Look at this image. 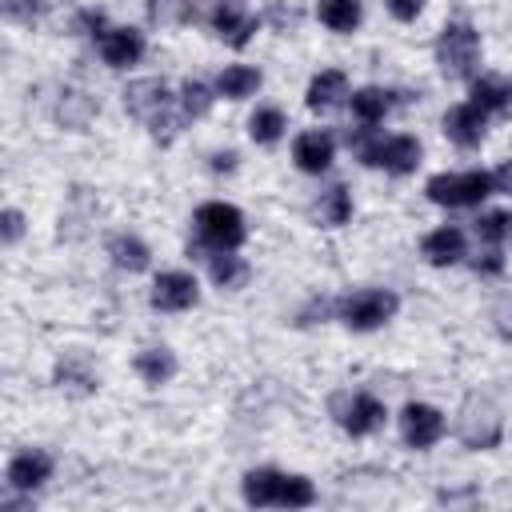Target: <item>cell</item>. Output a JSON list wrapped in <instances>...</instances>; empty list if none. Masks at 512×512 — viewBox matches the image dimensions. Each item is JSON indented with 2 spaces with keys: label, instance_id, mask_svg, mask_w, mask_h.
<instances>
[{
  "label": "cell",
  "instance_id": "1",
  "mask_svg": "<svg viewBox=\"0 0 512 512\" xmlns=\"http://www.w3.org/2000/svg\"><path fill=\"white\" fill-rule=\"evenodd\" d=\"M124 108L148 124V132L156 140H172L180 132V124L188 120L184 112H172V96L164 80H136L124 88Z\"/></svg>",
  "mask_w": 512,
  "mask_h": 512
},
{
  "label": "cell",
  "instance_id": "2",
  "mask_svg": "<svg viewBox=\"0 0 512 512\" xmlns=\"http://www.w3.org/2000/svg\"><path fill=\"white\" fill-rule=\"evenodd\" d=\"M244 500L248 504H284V508H308L316 500V488L304 476H284L272 468H256L244 476Z\"/></svg>",
  "mask_w": 512,
  "mask_h": 512
},
{
  "label": "cell",
  "instance_id": "3",
  "mask_svg": "<svg viewBox=\"0 0 512 512\" xmlns=\"http://www.w3.org/2000/svg\"><path fill=\"white\" fill-rule=\"evenodd\" d=\"M352 148L360 152L364 164L384 168V172H396V176H404V172H412L420 164V144L412 136H388V140H380V136L364 132V136L352 140Z\"/></svg>",
  "mask_w": 512,
  "mask_h": 512
},
{
  "label": "cell",
  "instance_id": "4",
  "mask_svg": "<svg viewBox=\"0 0 512 512\" xmlns=\"http://www.w3.org/2000/svg\"><path fill=\"white\" fill-rule=\"evenodd\" d=\"M476 60H480V36H476V28L472 24H448L440 32V40H436V64H440V72L448 80H464V76H472Z\"/></svg>",
  "mask_w": 512,
  "mask_h": 512
},
{
  "label": "cell",
  "instance_id": "5",
  "mask_svg": "<svg viewBox=\"0 0 512 512\" xmlns=\"http://www.w3.org/2000/svg\"><path fill=\"white\" fill-rule=\"evenodd\" d=\"M196 232H200V244H208L216 252H232L244 244V216H240V208L212 200V204L196 208Z\"/></svg>",
  "mask_w": 512,
  "mask_h": 512
},
{
  "label": "cell",
  "instance_id": "6",
  "mask_svg": "<svg viewBox=\"0 0 512 512\" xmlns=\"http://www.w3.org/2000/svg\"><path fill=\"white\" fill-rule=\"evenodd\" d=\"M396 308H400V300H396V292H388V288H360V292H352V296H344V300L336 304L340 320H344L348 328H356V332L380 328L384 320L396 316Z\"/></svg>",
  "mask_w": 512,
  "mask_h": 512
},
{
  "label": "cell",
  "instance_id": "7",
  "mask_svg": "<svg viewBox=\"0 0 512 512\" xmlns=\"http://www.w3.org/2000/svg\"><path fill=\"white\" fill-rule=\"evenodd\" d=\"M456 436L468 448H496L500 436H504L500 408L492 400H484V396H468L464 408H460V420H456Z\"/></svg>",
  "mask_w": 512,
  "mask_h": 512
},
{
  "label": "cell",
  "instance_id": "8",
  "mask_svg": "<svg viewBox=\"0 0 512 512\" xmlns=\"http://www.w3.org/2000/svg\"><path fill=\"white\" fill-rule=\"evenodd\" d=\"M496 188V180L488 172H440L428 180V200L432 204H448V208H464V204H480L488 192Z\"/></svg>",
  "mask_w": 512,
  "mask_h": 512
},
{
  "label": "cell",
  "instance_id": "9",
  "mask_svg": "<svg viewBox=\"0 0 512 512\" xmlns=\"http://www.w3.org/2000/svg\"><path fill=\"white\" fill-rule=\"evenodd\" d=\"M196 300H200V288L188 272H164L152 284V308H160V312H184Z\"/></svg>",
  "mask_w": 512,
  "mask_h": 512
},
{
  "label": "cell",
  "instance_id": "10",
  "mask_svg": "<svg viewBox=\"0 0 512 512\" xmlns=\"http://www.w3.org/2000/svg\"><path fill=\"white\" fill-rule=\"evenodd\" d=\"M400 432L412 448H432L444 436V416L432 404H408L400 412Z\"/></svg>",
  "mask_w": 512,
  "mask_h": 512
},
{
  "label": "cell",
  "instance_id": "11",
  "mask_svg": "<svg viewBox=\"0 0 512 512\" xmlns=\"http://www.w3.org/2000/svg\"><path fill=\"white\" fill-rule=\"evenodd\" d=\"M336 420H340L344 432H352V436H368V432H376V428L384 424V404H380L376 396L360 392V396H352L348 404L336 400Z\"/></svg>",
  "mask_w": 512,
  "mask_h": 512
},
{
  "label": "cell",
  "instance_id": "12",
  "mask_svg": "<svg viewBox=\"0 0 512 512\" xmlns=\"http://www.w3.org/2000/svg\"><path fill=\"white\" fill-rule=\"evenodd\" d=\"M484 124H488V112L476 108L472 100H468V104H456V108L444 116V132H448V140L460 144V148H476V144L484 140Z\"/></svg>",
  "mask_w": 512,
  "mask_h": 512
},
{
  "label": "cell",
  "instance_id": "13",
  "mask_svg": "<svg viewBox=\"0 0 512 512\" xmlns=\"http://www.w3.org/2000/svg\"><path fill=\"white\" fill-rule=\"evenodd\" d=\"M100 56L108 68H128L144 56V36L132 32V28H112L100 36Z\"/></svg>",
  "mask_w": 512,
  "mask_h": 512
},
{
  "label": "cell",
  "instance_id": "14",
  "mask_svg": "<svg viewBox=\"0 0 512 512\" xmlns=\"http://www.w3.org/2000/svg\"><path fill=\"white\" fill-rule=\"evenodd\" d=\"M48 476H52V456H48V452H20V456H12V464H8V484H12L16 492L40 488Z\"/></svg>",
  "mask_w": 512,
  "mask_h": 512
},
{
  "label": "cell",
  "instance_id": "15",
  "mask_svg": "<svg viewBox=\"0 0 512 512\" xmlns=\"http://www.w3.org/2000/svg\"><path fill=\"white\" fill-rule=\"evenodd\" d=\"M292 160L300 172H324L332 164V136L328 132H300L292 144Z\"/></svg>",
  "mask_w": 512,
  "mask_h": 512
},
{
  "label": "cell",
  "instance_id": "16",
  "mask_svg": "<svg viewBox=\"0 0 512 512\" xmlns=\"http://www.w3.org/2000/svg\"><path fill=\"white\" fill-rule=\"evenodd\" d=\"M344 96H348V80H344V72H336V68L320 72V76L308 84V108H312V112H328V108H336Z\"/></svg>",
  "mask_w": 512,
  "mask_h": 512
},
{
  "label": "cell",
  "instance_id": "17",
  "mask_svg": "<svg viewBox=\"0 0 512 512\" xmlns=\"http://www.w3.org/2000/svg\"><path fill=\"white\" fill-rule=\"evenodd\" d=\"M212 28H216V36L228 40L232 48H244L248 36L256 32V20L244 16V12H236V8H216V12H212Z\"/></svg>",
  "mask_w": 512,
  "mask_h": 512
},
{
  "label": "cell",
  "instance_id": "18",
  "mask_svg": "<svg viewBox=\"0 0 512 512\" xmlns=\"http://www.w3.org/2000/svg\"><path fill=\"white\" fill-rule=\"evenodd\" d=\"M424 256L432 264H456L464 256V232L460 228H436L432 236H424Z\"/></svg>",
  "mask_w": 512,
  "mask_h": 512
},
{
  "label": "cell",
  "instance_id": "19",
  "mask_svg": "<svg viewBox=\"0 0 512 512\" xmlns=\"http://www.w3.org/2000/svg\"><path fill=\"white\" fill-rule=\"evenodd\" d=\"M312 216L324 224V228H340V224H348V216H352V200H348V188H328L316 204H312Z\"/></svg>",
  "mask_w": 512,
  "mask_h": 512
},
{
  "label": "cell",
  "instance_id": "20",
  "mask_svg": "<svg viewBox=\"0 0 512 512\" xmlns=\"http://www.w3.org/2000/svg\"><path fill=\"white\" fill-rule=\"evenodd\" d=\"M472 104L484 108V112H500V108L512 104V84L500 80V76H480L472 84Z\"/></svg>",
  "mask_w": 512,
  "mask_h": 512
},
{
  "label": "cell",
  "instance_id": "21",
  "mask_svg": "<svg viewBox=\"0 0 512 512\" xmlns=\"http://www.w3.org/2000/svg\"><path fill=\"white\" fill-rule=\"evenodd\" d=\"M216 88H220V96H228V100H244V96H252V92L260 88V72H256V68H244V64H232V68L220 72Z\"/></svg>",
  "mask_w": 512,
  "mask_h": 512
},
{
  "label": "cell",
  "instance_id": "22",
  "mask_svg": "<svg viewBox=\"0 0 512 512\" xmlns=\"http://www.w3.org/2000/svg\"><path fill=\"white\" fill-rule=\"evenodd\" d=\"M388 108H392V92H384V88H360L352 96V112L360 124H380Z\"/></svg>",
  "mask_w": 512,
  "mask_h": 512
},
{
  "label": "cell",
  "instance_id": "23",
  "mask_svg": "<svg viewBox=\"0 0 512 512\" xmlns=\"http://www.w3.org/2000/svg\"><path fill=\"white\" fill-rule=\"evenodd\" d=\"M316 12L332 32H352L360 24V4L356 0H320Z\"/></svg>",
  "mask_w": 512,
  "mask_h": 512
},
{
  "label": "cell",
  "instance_id": "24",
  "mask_svg": "<svg viewBox=\"0 0 512 512\" xmlns=\"http://www.w3.org/2000/svg\"><path fill=\"white\" fill-rule=\"evenodd\" d=\"M136 372H140L148 384H164V380L176 372V360H172L168 348H148V352L136 356Z\"/></svg>",
  "mask_w": 512,
  "mask_h": 512
},
{
  "label": "cell",
  "instance_id": "25",
  "mask_svg": "<svg viewBox=\"0 0 512 512\" xmlns=\"http://www.w3.org/2000/svg\"><path fill=\"white\" fill-rule=\"evenodd\" d=\"M108 252H112V260H116L120 268H128V272L148 268V248H144L136 236H116V240L108 244Z\"/></svg>",
  "mask_w": 512,
  "mask_h": 512
},
{
  "label": "cell",
  "instance_id": "26",
  "mask_svg": "<svg viewBox=\"0 0 512 512\" xmlns=\"http://www.w3.org/2000/svg\"><path fill=\"white\" fill-rule=\"evenodd\" d=\"M248 132H252V140H260V144L280 140V132H284V116H280V108H260V112L248 120Z\"/></svg>",
  "mask_w": 512,
  "mask_h": 512
},
{
  "label": "cell",
  "instance_id": "27",
  "mask_svg": "<svg viewBox=\"0 0 512 512\" xmlns=\"http://www.w3.org/2000/svg\"><path fill=\"white\" fill-rule=\"evenodd\" d=\"M208 268H212V280H216L220 288H236V284L248 276V268H244L236 256H228V252H216V256H208Z\"/></svg>",
  "mask_w": 512,
  "mask_h": 512
},
{
  "label": "cell",
  "instance_id": "28",
  "mask_svg": "<svg viewBox=\"0 0 512 512\" xmlns=\"http://www.w3.org/2000/svg\"><path fill=\"white\" fill-rule=\"evenodd\" d=\"M476 236L488 240V244H500L512 236V212H484L476 220Z\"/></svg>",
  "mask_w": 512,
  "mask_h": 512
},
{
  "label": "cell",
  "instance_id": "29",
  "mask_svg": "<svg viewBox=\"0 0 512 512\" xmlns=\"http://www.w3.org/2000/svg\"><path fill=\"white\" fill-rule=\"evenodd\" d=\"M208 104H212V92L200 80H184V88H180V112L184 116H204Z\"/></svg>",
  "mask_w": 512,
  "mask_h": 512
},
{
  "label": "cell",
  "instance_id": "30",
  "mask_svg": "<svg viewBox=\"0 0 512 512\" xmlns=\"http://www.w3.org/2000/svg\"><path fill=\"white\" fill-rule=\"evenodd\" d=\"M188 12H192V4H188V0H152V4H148L152 24H184V20H188Z\"/></svg>",
  "mask_w": 512,
  "mask_h": 512
},
{
  "label": "cell",
  "instance_id": "31",
  "mask_svg": "<svg viewBox=\"0 0 512 512\" xmlns=\"http://www.w3.org/2000/svg\"><path fill=\"white\" fill-rule=\"evenodd\" d=\"M0 8L12 24H36L44 16V0H0Z\"/></svg>",
  "mask_w": 512,
  "mask_h": 512
},
{
  "label": "cell",
  "instance_id": "32",
  "mask_svg": "<svg viewBox=\"0 0 512 512\" xmlns=\"http://www.w3.org/2000/svg\"><path fill=\"white\" fill-rule=\"evenodd\" d=\"M420 8H424V0H388V12H392L396 20H416Z\"/></svg>",
  "mask_w": 512,
  "mask_h": 512
},
{
  "label": "cell",
  "instance_id": "33",
  "mask_svg": "<svg viewBox=\"0 0 512 512\" xmlns=\"http://www.w3.org/2000/svg\"><path fill=\"white\" fill-rule=\"evenodd\" d=\"M20 228H24L20 212H16V208H8V212H4V244H16V240H20Z\"/></svg>",
  "mask_w": 512,
  "mask_h": 512
},
{
  "label": "cell",
  "instance_id": "34",
  "mask_svg": "<svg viewBox=\"0 0 512 512\" xmlns=\"http://www.w3.org/2000/svg\"><path fill=\"white\" fill-rule=\"evenodd\" d=\"M492 180H496V188H500V192H508V196H512V160H504V164L496 168V176H492Z\"/></svg>",
  "mask_w": 512,
  "mask_h": 512
}]
</instances>
